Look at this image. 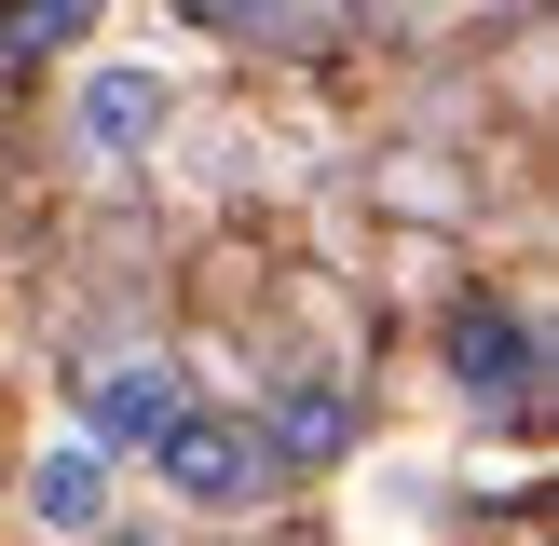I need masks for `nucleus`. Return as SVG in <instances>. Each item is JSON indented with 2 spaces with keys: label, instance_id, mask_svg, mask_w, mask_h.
Instances as JSON below:
<instances>
[{
  "label": "nucleus",
  "instance_id": "1a4fd4ad",
  "mask_svg": "<svg viewBox=\"0 0 559 546\" xmlns=\"http://www.w3.org/2000/svg\"><path fill=\"white\" fill-rule=\"evenodd\" d=\"M96 546H164V533H96Z\"/></svg>",
  "mask_w": 559,
  "mask_h": 546
},
{
  "label": "nucleus",
  "instance_id": "39448f33",
  "mask_svg": "<svg viewBox=\"0 0 559 546\" xmlns=\"http://www.w3.org/2000/svg\"><path fill=\"white\" fill-rule=\"evenodd\" d=\"M27 519H41V533H109V451H41L27 464Z\"/></svg>",
  "mask_w": 559,
  "mask_h": 546
},
{
  "label": "nucleus",
  "instance_id": "0eeeda50",
  "mask_svg": "<svg viewBox=\"0 0 559 546\" xmlns=\"http://www.w3.org/2000/svg\"><path fill=\"white\" fill-rule=\"evenodd\" d=\"M96 27V0H0V55H55Z\"/></svg>",
  "mask_w": 559,
  "mask_h": 546
},
{
  "label": "nucleus",
  "instance_id": "20e7f679",
  "mask_svg": "<svg viewBox=\"0 0 559 546\" xmlns=\"http://www.w3.org/2000/svg\"><path fill=\"white\" fill-rule=\"evenodd\" d=\"M451 382H464L478 410H533L546 355H533V328H519V314H491V300H464V314H451Z\"/></svg>",
  "mask_w": 559,
  "mask_h": 546
},
{
  "label": "nucleus",
  "instance_id": "6e6552de",
  "mask_svg": "<svg viewBox=\"0 0 559 546\" xmlns=\"http://www.w3.org/2000/svg\"><path fill=\"white\" fill-rule=\"evenodd\" d=\"M178 14H191V27H246V41H273L300 0H178Z\"/></svg>",
  "mask_w": 559,
  "mask_h": 546
},
{
  "label": "nucleus",
  "instance_id": "f03ea898",
  "mask_svg": "<svg viewBox=\"0 0 559 546\" xmlns=\"http://www.w3.org/2000/svg\"><path fill=\"white\" fill-rule=\"evenodd\" d=\"M164 109H178V82L123 55V69H82V109H69V136H82V164H136V151L164 136Z\"/></svg>",
  "mask_w": 559,
  "mask_h": 546
},
{
  "label": "nucleus",
  "instance_id": "f257e3e1",
  "mask_svg": "<svg viewBox=\"0 0 559 546\" xmlns=\"http://www.w3.org/2000/svg\"><path fill=\"white\" fill-rule=\"evenodd\" d=\"M151 464H164V491L178 506H205V519H233V506H260V424H233V410H178V424L151 437Z\"/></svg>",
  "mask_w": 559,
  "mask_h": 546
},
{
  "label": "nucleus",
  "instance_id": "423d86ee",
  "mask_svg": "<svg viewBox=\"0 0 559 546\" xmlns=\"http://www.w3.org/2000/svg\"><path fill=\"white\" fill-rule=\"evenodd\" d=\"M342 437H355L342 382H300V396H273V424H260V464H328Z\"/></svg>",
  "mask_w": 559,
  "mask_h": 546
},
{
  "label": "nucleus",
  "instance_id": "7ed1b4c3",
  "mask_svg": "<svg viewBox=\"0 0 559 546\" xmlns=\"http://www.w3.org/2000/svg\"><path fill=\"white\" fill-rule=\"evenodd\" d=\"M178 410H191V396H178V369H164V355H109V369L82 382V424H96L82 451H151Z\"/></svg>",
  "mask_w": 559,
  "mask_h": 546
}]
</instances>
